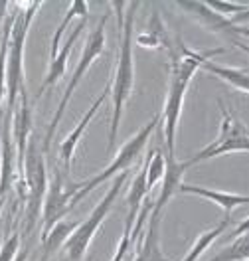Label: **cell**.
Instances as JSON below:
<instances>
[{
  "label": "cell",
  "instance_id": "obj_1",
  "mask_svg": "<svg viewBox=\"0 0 249 261\" xmlns=\"http://www.w3.org/2000/svg\"><path fill=\"white\" fill-rule=\"evenodd\" d=\"M176 42L178 46H172L168 49L170 51V82H168V93H166L164 111H162V137H164L166 156H172V159H176V135H178V123H180V115L184 109L188 85L206 60H214L216 56L226 51V48L196 51V49L186 48L180 38Z\"/></svg>",
  "mask_w": 249,
  "mask_h": 261
},
{
  "label": "cell",
  "instance_id": "obj_2",
  "mask_svg": "<svg viewBox=\"0 0 249 261\" xmlns=\"http://www.w3.org/2000/svg\"><path fill=\"white\" fill-rule=\"evenodd\" d=\"M111 8H115L117 22H119V51H117V67L111 83V103H113V117L109 125V141H107V152H111L119 137V125L123 119L125 103L131 97L134 87V54H133V36H134V20L139 2H111Z\"/></svg>",
  "mask_w": 249,
  "mask_h": 261
},
{
  "label": "cell",
  "instance_id": "obj_3",
  "mask_svg": "<svg viewBox=\"0 0 249 261\" xmlns=\"http://www.w3.org/2000/svg\"><path fill=\"white\" fill-rule=\"evenodd\" d=\"M18 12L10 30L8 54H6V115L10 117L20 95L26 91V71H24V58H26V42L34 18L44 6V2H14Z\"/></svg>",
  "mask_w": 249,
  "mask_h": 261
},
{
  "label": "cell",
  "instance_id": "obj_4",
  "mask_svg": "<svg viewBox=\"0 0 249 261\" xmlns=\"http://www.w3.org/2000/svg\"><path fill=\"white\" fill-rule=\"evenodd\" d=\"M109 16H111V12H105V14L101 16L97 28L91 30V34H89L87 40H85L81 58H79V62H77V65H75V69H73V73H71V77H69V83H67L66 91H64V95H62V99H60V105H58V109H56V113H53V117H51V121H50V127H48L46 139H44V154H48V150H50L51 141H53L56 130H58V125H60L62 117H64V113H66L67 105H69V101H71V97H73L77 85L81 83V80L85 77V73L91 69V65L95 64V60L99 58L101 54H103V49H105V40H107L105 28H107V20H109Z\"/></svg>",
  "mask_w": 249,
  "mask_h": 261
},
{
  "label": "cell",
  "instance_id": "obj_5",
  "mask_svg": "<svg viewBox=\"0 0 249 261\" xmlns=\"http://www.w3.org/2000/svg\"><path fill=\"white\" fill-rule=\"evenodd\" d=\"M158 123H160V115H154L149 123H147L143 129L134 135L133 139H129L123 147L119 148V152H117V156L113 159V163L109 164L107 168H103L99 174L91 176V178L85 180V182H77V192H75L73 200H71V208H73L75 204H79L83 198H87V196L91 194L97 186L105 184L109 178L119 176V174H121V172H125L127 168H131L134 161L141 156L143 148L147 147V143L150 141V135H152L154 129L158 127Z\"/></svg>",
  "mask_w": 249,
  "mask_h": 261
},
{
  "label": "cell",
  "instance_id": "obj_6",
  "mask_svg": "<svg viewBox=\"0 0 249 261\" xmlns=\"http://www.w3.org/2000/svg\"><path fill=\"white\" fill-rule=\"evenodd\" d=\"M127 176H129V172H121L119 176H115V182H113L111 188L105 192L103 200L91 210V214H89L85 220L79 222V226L75 228V231L69 236V240L66 242V245L62 247V249L66 251L67 261L83 259V255H85V251L89 249V245L93 242L97 229L101 228V224L105 222V218L111 212L117 196L121 194V190H123V186H125V182H127Z\"/></svg>",
  "mask_w": 249,
  "mask_h": 261
},
{
  "label": "cell",
  "instance_id": "obj_7",
  "mask_svg": "<svg viewBox=\"0 0 249 261\" xmlns=\"http://www.w3.org/2000/svg\"><path fill=\"white\" fill-rule=\"evenodd\" d=\"M46 154L36 147V141L28 143L22 166V198L26 202V233H30L36 224V218L42 212L44 196L48 188V168Z\"/></svg>",
  "mask_w": 249,
  "mask_h": 261
},
{
  "label": "cell",
  "instance_id": "obj_8",
  "mask_svg": "<svg viewBox=\"0 0 249 261\" xmlns=\"http://www.w3.org/2000/svg\"><path fill=\"white\" fill-rule=\"evenodd\" d=\"M219 109H222V121H219V135L216 139L204 147L200 152H196L194 156H190L186 163L190 166L210 161V159H217L222 154H230V152H247L249 150V137H247V127L233 117L224 103L219 101Z\"/></svg>",
  "mask_w": 249,
  "mask_h": 261
},
{
  "label": "cell",
  "instance_id": "obj_9",
  "mask_svg": "<svg viewBox=\"0 0 249 261\" xmlns=\"http://www.w3.org/2000/svg\"><path fill=\"white\" fill-rule=\"evenodd\" d=\"M77 192V182L66 178V172L53 168L51 180H48V188L42 204V238L48 236L58 222H62L71 212V200Z\"/></svg>",
  "mask_w": 249,
  "mask_h": 261
},
{
  "label": "cell",
  "instance_id": "obj_10",
  "mask_svg": "<svg viewBox=\"0 0 249 261\" xmlns=\"http://www.w3.org/2000/svg\"><path fill=\"white\" fill-rule=\"evenodd\" d=\"M176 6L184 10L192 20H196L208 32L216 34L222 40H226L228 44L247 51V26L233 24L232 18L219 16L212 8H208L206 2H178Z\"/></svg>",
  "mask_w": 249,
  "mask_h": 261
},
{
  "label": "cell",
  "instance_id": "obj_11",
  "mask_svg": "<svg viewBox=\"0 0 249 261\" xmlns=\"http://www.w3.org/2000/svg\"><path fill=\"white\" fill-rule=\"evenodd\" d=\"M10 135L12 143L16 148V168L22 176V166H24V154L30 143L32 135V107H30V97L28 91H24L14 105V111L10 115Z\"/></svg>",
  "mask_w": 249,
  "mask_h": 261
},
{
  "label": "cell",
  "instance_id": "obj_12",
  "mask_svg": "<svg viewBox=\"0 0 249 261\" xmlns=\"http://www.w3.org/2000/svg\"><path fill=\"white\" fill-rule=\"evenodd\" d=\"M109 97H111V83L107 82L105 89L99 93V97L93 101V105L87 109V113L83 115V119L75 125V129L71 130L66 139L62 141V145H60V159H62V164H64V172L69 174L71 163H73V154H75V150H77V145H79V141H81L83 133L89 127V123H91V119L95 117V113L103 107V103Z\"/></svg>",
  "mask_w": 249,
  "mask_h": 261
},
{
  "label": "cell",
  "instance_id": "obj_13",
  "mask_svg": "<svg viewBox=\"0 0 249 261\" xmlns=\"http://www.w3.org/2000/svg\"><path fill=\"white\" fill-rule=\"evenodd\" d=\"M16 178V148L10 135V117L6 115L4 127L0 119V198L12 188Z\"/></svg>",
  "mask_w": 249,
  "mask_h": 261
},
{
  "label": "cell",
  "instance_id": "obj_14",
  "mask_svg": "<svg viewBox=\"0 0 249 261\" xmlns=\"http://www.w3.org/2000/svg\"><path fill=\"white\" fill-rule=\"evenodd\" d=\"M190 168V164L186 161H178L172 156H166V170L162 176V186H160V194L156 200H152V214H162L164 206L172 200V196L178 194L180 186L184 182V174Z\"/></svg>",
  "mask_w": 249,
  "mask_h": 261
},
{
  "label": "cell",
  "instance_id": "obj_15",
  "mask_svg": "<svg viewBox=\"0 0 249 261\" xmlns=\"http://www.w3.org/2000/svg\"><path fill=\"white\" fill-rule=\"evenodd\" d=\"M85 24H87V18H81V20H79V24L73 28V32L67 36L66 44H64V46H60L58 56H56V58L50 62V65H48V71H46V75H44L42 87L38 89V97H40V95H44V93H46L50 87H53L56 83L64 77V73H66V65H67V58L71 56L75 42L79 40L81 32L85 30Z\"/></svg>",
  "mask_w": 249,
  "mask_h": 261
},
{
  "label": "cell",
  "instance_id": "obj_16",
  "mask_svg": "<svg viewBox=\"0 0 249 261\" xmlns=\"http://www.w3.org/2000/svg\"><path fill=\"white\" fill-rule=\"evenodd\" d=\"M178 194L200 196V198H204V200H210V202H214L216 206H219V208L226 212V218H232V212L237 206H245L249 202V198L245 194L222 192V190L206 188V186H200V184H186V182H182Z\"/></svg>",
  "mask_w": 249,
  "mask_h": 261
},
{
  "label": "cell",
  "instance_id": "obj_17",
  "mask_svg": "<svg viewBox=\"0 0 249 261\" xmlns=\"http://www.w3.org/2000/svg\"><path fill=\"white\" fill-rule=\"evenodd\" d=\"M160 218L162 214H152L149 216V226L145 228V238L139 245L134 261H170L166 257L160 245Z\"/></svg>",
  "mask_w": 249,
  "mask_h": 261
},
{
  "label": "cell",
  "instance_id": "obj_18",
  "mask_svg": "<svg viewBox=\"0 0 249 261\" xmlns=\"http://www.w3.org/2000/svg\"><path fill=\"white\" fill-rule=\"evenodd\" d=\"M200 69L216 75L217 80L230 83L233 89L247 93L249 91V73L247 67H230V65H219L214 60H206L204 64L200 65Z\"/></svg>",
  "mask_w": 249,
  "mask_h": 261
},
{
  "label": "cell",
  "instance_id": "obj_19",
  "mask_svg": "<svg viewBox=\"0 0 249 261\" xmlns=\"http://www.w3.org/2000/svg\"><path fill=\"white\" fill-rule=\"evenodd\" d=\"M77 226H79V222H64V220L58 222L48 231V236L42 238V261H48L58 249H62Z\"/></svg>",
  "mask_w": 249,
  "mask_h": 261
},
{
  "label": "cell",
  "instance_id": "obj_20",
  "mask_svg": "<svg viewBox=\"0 0 249 261\" xmlns=\"http://www.w3.org/2000/svg\"><path fill=\"white\" fill-rule=\"evenodd\" d=\"M230 224H232V218H224V220L217 222L214 228L202 231L198 238H196V242L192 244V247L186 251V255H184L182 261H198L200 257L206 253V249H210L217 238L224 236V231L230 228Z\"/></svg>",
  "mask_w": 249,
  "mask_h": 261
},
{
  "label": "cell",
  "instance_id": "obj_21",
  "mask_svg": "<svg viewBox=\"0 0 249 261\" xmlns=\"http://www.w3.org/2000/svg\"><path fill=\"white\" fill-rule=\"evenodd\" d=\"M150 196L147 192V170H145V164H143V170L136 172L134 180L131 182V190H129V196H127V204H129V212H127V218H125V226H131L133 228L134 220H136V214L141 210L145 198Z\"/></svg>",
  "mask_w": 249,
  "mask_h": 261
},
{
  "label": "cell",
  "instance_id": "obj_22",
  "mask_svg": "<svg viewBox=\"0 0 249 261\" xmlns=\"http://www.w3.org/2000/svg\"><path fill=\"white\" fill-rule=\"evenodd\" d=\"M136 44L141 48H172V42L168 38V32L164 30V24L158 20L156 12L150 18L149 28H145V32L136 36Z\"/></svg>",
  "mask_w": 249,
  "mask_h": 261
},
{
  "label": "cell",
  "instance_id": "obj_23",
  "mask_svg": "<svg viewBox=\"0 0 249 261\" xmlns=\"http://www.w3.org/2000/svg\"><path fill=\"white\" fill-rule=\"evenodd\" d=\"M87 14H89V4H87L85 0H75V2L69 4V10L66 12V16L60 22V26L56 28V34H53V38H51L50 62L58 56V51H60V42H62V38H64V34H66V28L69 26V22H71L73 18H87Z\"/></svg>",
  "mask_w": 249,
  "mask_h": 261
},
{
  "label": "cell",
  "instance_id": "obj_24",
  "mask_svg": "<svg viewBox=\"0 0 249 261\" xmlns=\"http://www.w3.org/2000/svg\"><path fill=\"white\" fill-rule=\"evenodd\" d=\"M14 18H16V12H10L4 18V32L0 38V113L6 101V54H8V42H10V30H12Z\"/></svg>",
  "mask_w": 249,
  "mask_h": 261
},
{
  "label": "cell",
  "instance_id": "obj_25",
  "mask_svg": "<svg viewBox=\"0 0 249 261\" xmlns=\"http://www.w3.org/2000/svg\"><path fill=\"white\" fill-rule=\"evenodd\" d=\"M145 170H147V192H152V188L162 180L166 170V152L160 150H152L145 163Z\"/></svg>",
  "mask_w": 249,
  "mask_h": 261
},
{
  "label": "cell",
  "instance_id": "obj_26",
  "mask_svg": "<svg viewBox=\"0 0 249 261\" xmlns=\"http://www.w3.org/2000/svg\"><path fill=\"white\" fill-rule=\"evenodd\" d=\"M247 233H241L228 247H224L219 253H216L212 259L208 261H247Z\"/></svg>",
  "mask_w": 249,
  "mask_h": 261
},
{
  "label": "cell",
  "instance_id": "obj_27",
  "mask_svg": "<svg viewBox=\"0 0 249 261\" xmlns=\"http://www.w3.org/2000/svg\"><path fill=\"white\" fill-rule=\"evenodd\" d=\"M208 4V8H212L214 12H217L219 16L224 18H233L237 16V14H241V12H247V0H243V2H230V0H210V2H206Z\"/></svg>",
  "mask_w": 249,
  "mask_h": 261
},
{
  "label": "cell",
  "instance_id": "obj_28",
  "mask_svg": "<svg viewBox=\"0 0 249 261\" xmlns=\"http://www.w3.org/2000/svg\"><path fill=\"white\" fill-rule=\"evenodd\" d=\"M20 251V236L12 233L4 244L0 245V261H14L16 253Z\"/></svg>",
  "mask_w": 249,
  "mask_h": 261
},
{
  "label": "cell",
  "instance_id": "obj_29",
  "mask_svg": "<svg viewBox=\"0 0 249 261\" xmlns=\"http://www.w3.org/2000/svg\"><path fill=\"white\" fill-rule=\"evenodd\" d=\"M129 249H131V226H125L123 233H121V240H119V245L115 249V255L111 261H125Z\"/></svg>",
  "mask_w": 249,
  "mask_h": 261
},
{
  "label": "cell",
  "instance_id": "obj_30",
  "mask_svg": "<svg viewBox=\"0 0 249 261\" xmlns=\"http://www.w3.org/2000/svg\"><path fill=\"white\" fill-rule=\"evenodd\" d=\"M28 257H30L28 249H20L16 253V257H14V261H28Z\"/></svg>",
  "mask_w": 249,
  "mask_h": 261
},
{
  "label": "cell",
  "instance_id": "obj_31",
  "mask_svg": "<svg viewBox=\"0 0 249 261\" xmlns=\"http://www.w3.org/2000/svg\"><path fill=\"white\" fill-rule=\"evenodd\" d=\"M8 6H10V2H0V20H4V18H6V10H8Z\"/></svg>",
  "mask_w": 249,
  "mask_h": 261
},
{
  "label": "cell",
  "instance_id": "obj_32",
  "mask_svg": "<svg viewBox=\"0 0 249 261\" xmlns=\"http://www.w3.org/2000/svg\"><path fill=\"white\" fill-rule=\"evenodd\" d=\"M4 202H6V196L0 198V214H2V208H4Z\"/></svg>",
  "mask_w": 249,
  "mask_h": 261
},
{
  "label": "cell",
  "instance_id": "obj_33",
  "mask_svg": "<svg viewBox=\"0 0 249 261\" xmlns=\"http://www.w3.org/2000/svg\"><path fill=\"white\" fill-rule=\"evenodd\" d=\"M2 115H4V111H2V113H0V119H2Z\"/></svg>",
  "mask_w": 249,
  "mask_h": 261
}]
</instances>
